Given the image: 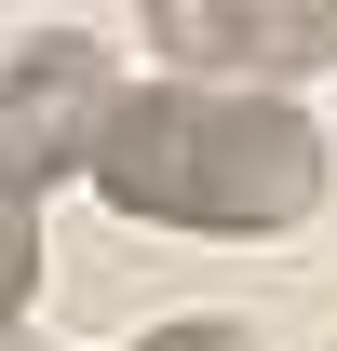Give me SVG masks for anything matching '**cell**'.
Here are the masks:
<instances>
[{
  "instance_id": "1",
  "label": "cell",
  "mask_w": 337,
  "mask_h": 351,
  "mask_svg": "<svg viewBox=\"0 0 337 351\" xmlns=\"http://www.w3.org/2000/svg\"><path fill=\"white\" fill-rule=\"evenodd\" d=\"M95 189L122 217L162 230H297L324 203V135L297 122L284 95H216V82H162L108 108Z\"/></svg>"
},
{
  "instance_id": "2",
  "label": "cell",
  "mask_w": 337,
  "mask_h": 351,
  "mask_svg": "<svg viewBox=\"0 0 337 351\" xmlns=\"http://www.w3.org/2000/svg\"><path fill=\"white\" fill-rule=\"evenodd\" d=\"M108 108H122V82H108V54H95V41L27 54V68L0 82V189H14V203H41L68 162L108 149Z\"/></svg>"
},
{
  "instance_id": "3",
  "label": "cell",
  "mask_w": 337,
  "mask_h": 351,
  "mask_svg": "<svg viewBox=\"0 0 337 351\" xmlns=\"http://www.w3.org/2000/svg\"><path fill=\"white\" fill-rule=\"evenodd\" d=\"M149 41L175 68H243V95H256L337 54V0H149Z\"/></svg>"
},
{
  "instance_id": "4",
  "label": "cell",
  "mask_w": 337,
  "mask_h": 351,
  "mask_svg": "<svg viewBox=\"0 0 337 351\" xmlns=\"http://www.w3.org/2000/svg\"><path fill=\"white\" fill-rule=\"evenodd\" d=\"M27 284H41V203H14V189H0V324L27 311Z\"/></svg>"
},
{
  "instance_id": "5",
  "label": "cell",
  "mask_w": 337,
  "mask_h": 351,
  "mask_svg": "<svg viewBox=\"0 0 337 351\" xmlns=\"http://www.w3.org/2000/svg\"><path fill=\"white\" fill-rule=\"evenodd\" d=\"M135 351H256L243 324H162V338H135Z\"/></svg>"
}]
</instances>
